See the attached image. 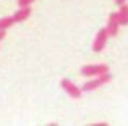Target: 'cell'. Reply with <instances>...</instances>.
Wrapping results in <instances>:
<instances>
[{"mask_svg": "<svg viewBox=\"0 0 128 126\" xmlns=\"http://www.w3.org/2000/svg\"><path fill=\"white\" fill-rule=\"evenodd\" d=\"M110 79H112V76H110L109 73H104V74L97 76V78H96V79H92V81H88L86 84L81 87V91H83V92H91V91H94V89L100 87V86L107 84Z\"/></svg>", "mask_w": 128, "mask_h": 126, "instance_id": "obj_1", "label": "cell"}, {"mask_svg": "<svg viewBox=\"0 0 128 126\" xmlns=\"http://www.w3.org/2000/svg\"><path fill=\"white\" fill-rule=\"evenodd\" d=\"M104 73H109V65L99 63V65H84L81 68L83 76H100Z\"/></svg>", "mask_w": 128, "mask_h": 126, "instance_id": "obj_2", "label": "cell"}, {"mask_svg": "<svg viewBox=\"0 0 128 126\" xmlns=\"http://www.w3.org/2000/svg\"><path fill=\"white\" fill-rule=\"evenodd\" d=\"M107 37H109V34H107V29L102 28L99 29V32L96 34V37H94V42H92V50L94 52H100L104 47H106L107 44Z\"/></svg>", "mask_w": 128, "mask_h": 126, "instance_id": "obj_3", "label": "cell"}, {"mask_svg": "<svg viewBox=\"0 0 128 126\" xmlns=\"http://www.w3.org/2000/svg\"><path fill=\"white\" fill-rule=\"evenodd\" d=\"M60 84H62L63 91H65L70 97H73V99H80V97H81V92L83 91L76 84H73L70 79H62V82H60Z\"/></svg>", "mask_w": 128, "mask_h": 126, "instance_id": "obj_4", "label": "cell"}, {"mask_svg": "<svg viewBox=\"0 0 128 126\" xmlns=\"http://www.w3.org/2000/svg\"><path fill=\"white\" fill-rule=\"evenodd\" d=\"M118 28H120V23H118V16H117V13H110L109 19H107V34L109 36H115L117 32H118Z\"/></svg>", "mask_w": 128, "mask_h": 126, "instance_id": "obj_5", "label": "cell"}, {"mask_svg": "<svg viewBox=\"0 0 128 126\" xmlns=\"http://www.w3.org/2000/svg\"><path fill=\"white\" fill-rule=\"evenodd\" d=\"M31 16V6H20V10L13 15V21L15 23H23Z\"/></svg>", "mask_w": 128, "mask_h": 126, "instance_id": "obj_6", "label": "cell"}, {"mask_svg": "<svg viewBox=\"0 0 128 126\" xmlns=\"http://www.w3.org/2000/svg\"><path fill=\"white\" fill-rule=\"evenodd\" d=\"M117 16H118L120 26H126L128 24V5H126V3H120L118 11H117Z\"/></svg>", "mask_w": 128, "mask_h": 126, "instance_id": "obj_7", "label": "cell"}, {"mask_svg": "<svg viewBox=\"0 0 128 126\" xmlns=\"http://www.w3.org/2000/svg\"><path fill=\"white\" fill-rule=\"evenodd\" d=\"M13 23H15L13 21V16H3V18H0V29H5L6 31Z\"/></svg>", "mask_w": 128, "mask_h": 126, "instance_id": "obj_8", "label": "cell"}, {"mask_svg": "<svg viewBox=\"0 0 128 126\" xmlns=\"http://www.w3.org/2000/svg\"><path fill=\"white\" fill-rule=\"evenodd\" d=\"M34 0H18V5L20 6H29Z\"/></svg>", "mask_w": 128, "mask_h": 126, "instance_id": "obj_9", "label": "cell"}, {"mask_svg": "<svg viewBox=\"0 0 128 126\" xmlns=\"http://www.w3.org/2000/svg\"><path fill=\"white\" fill-rule=\"evenodd\" d=\"M5 36H6L5 29H0V41H2V39H5Z\"/></svg>", "mask_w": 128, "mask_h": 126, "instance_id": "obj_10", "label": "cell"}, {"mask_svg": "<svg viewBox=\"0 0 128 126\" xmlns=\"http://www.w3.org/2000/svg\"><path fill=\"white\" fill-rule=\"evenodd\" d=\"M125 2H126V0H115L117 5H120V3H125Z\"/></svg>", "mask_w": 128, "mask_h": 126, "instance_id": "obj_11", "label": "cell"}]
</instances>
